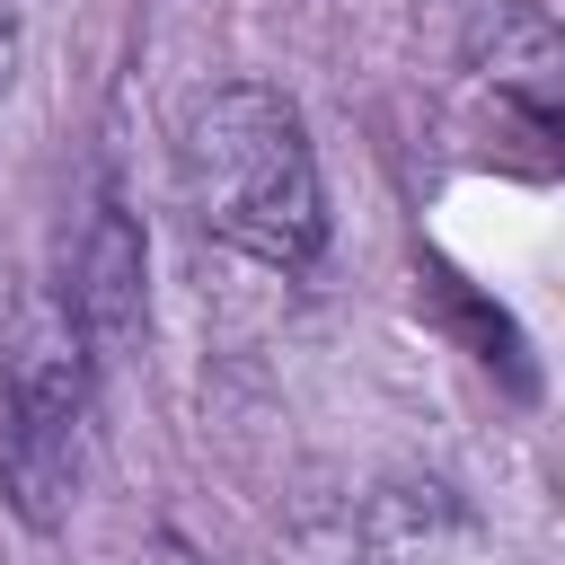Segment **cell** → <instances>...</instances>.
<instances>
[{
	"label": "cell",
	"instance_id": "cell-1",
	"mask_svg": "<svg viewBox=\"0 0 565 565\" xmlns=\"http://www.w3.org/2000/svg\"><path fill=\"white\" fill-rule=\"evenodd\" d=\"M177 168H185V203L194 221L274 265V274H309L327 256V185H318V150L309 124L282 88L265 79H230L212 97L185 106L177 132Z\"/></svg>",
	"mask_w": 565,
	"mask_h": 565
},
{
	"label": "cell",
	"instance_id": "cell-2",
	"mask_svg": "<svg viewBox=\"0 0 565 565\" xmlns=\"http://www.w3.org/2000/svg\"><path fill=\"white\" fill-rule=\"evenodd\" d=\"M62 309H71V327L88 335L97 362H115V353L141 335V230H132V212H124L115 185H97V203H88V221H79Z\"/></svg>",
	"mask_w": 565,
	"mask_h": 565
},
{
	"label": "cell",
	"instance_id": "cell-3",
	"mask_svg": "<svg viewBox=\"0 0 565 565\" xmlns=\"http://www.w3.org/2000/svg\"><path fill=\"white\" fill-rule=\"evenodd\" d=\"M0 397L26 406L35 424L53 433H79L88 424V397H97V353L88 335L71 327L62 300H26L18 327H9V353H0Z\"/></svg>",
	"mask_w": 565,
	"mask_h": 565
},
{
	"label": "cell",
	"instance_id": "cell-4",
	"mask_svg": "<svg viewBox=\"0 0 565 565\" xmlns=\"http://www.w3.org/2000/svg\"><path fill=\"white\" fill-rule=\"evenodd\" d=\"M477 71L494 79V97H512L539 132L556 115V79H565V35L539 0H494L477 18Z\"/></svg>",
	"mask_w": 565,
	"mask_h": 565
},
{
	"label": "cell",
	"instance_id": "cell-5",
	"mask_svg": "<svg viewBox=\"0 0 565 565\" xmlns=\"http://www.w3.org/2000/svg\"><path fill=\"white\" fill-rule=\"evenodd\" d=\"M0 494L26 530H53L79 494V433H53V424H35L26 406L0 397Z\"/></svg>",
	"mask_w": 565,
	"mask_h": 565
},
{
	"label": "cell",
	"instance_id": "cell-6",
	"mask_svg": "<svg viewBox=\"0 0 565 565\" xmlns=\"http://www.w3.org/2000/svg\"><path fill=\"white\" fill-rule=\"evenodd\" d=\"M18 79V0H0V97Z\"/></svg>",
	"mask_w": 565,
	"mask_h": 565
},
{
	"label": "cell",
	"instance_id": "cell-7",
	"mask_svg": "<svg viewBox=\"0 0 565 565\" xmlns=\"http://www.w3.org/2000/svg\"><path fill=\"white\" fill-rule=\"evenodd\" d=\"M150 565H203V556H194L185 539H150Z\"/></svg>",
	"mask_w": 565,
	"mask_h": 565
}]
</instances>
